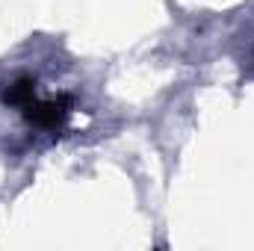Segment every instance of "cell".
<instances>
[{
  "mask_svg": "<svg viewBox=\"0 0 254 251\" xmlns=\"http://www.w3.org/2000/svg\"><path fill=\"white\" fill-rule=\"evenodd\" d=\"M21 116L36 127H45V130H57L65 122L68 110H71V98H54V101H42L39 95H30L27 101L18 104Z\"/></svg>",
  "mask_w": 254,
  "mask_h": 251,
  "instance_id": "1",
  "label": "cell"
}]
</instances>
